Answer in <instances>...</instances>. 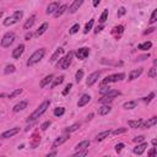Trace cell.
<instances>
[{
    "label": "cell",
    "instance_id": "1",
    "mask_svg": "<svg viewBox=\"0 0 157 157\" xmlns=\"http://www.w3.org/2000/svg\"><path fill=\"white\" fill-rule=\"evenodd\" d=\"M49 104H51V101L49 99H46V101H43L39 106H38V108H37L32 114H31L27 119H26V122H33V120H36L37 118H39L43 113H44L48 108H49Z\"/></svg>",
    "mask_w": 157,
    "mask_h": 157
},
{
    "label": "cell",
    "instance_id": "2",
    "mask_svg": "<svg viewBox=\"0 0 157 157\" xmlns=\"http://www.w3.org/2000/svg\"><path fill=\"white\" fill-rule=\"evenodd\" d=\"M44 54H46V49H44V48L37 49V51L28 58V60H27V66H32V65L37 64V63H39V61L43 59Z\"/></svg>",
    "mask_w": 157,
    "mask_h": 157
},
{
    "label": "cell",
    "instance_id": "3",
    "mask_svg": "<svg viewBox=\"0 0 157 157\" xmlns=\"http://www.w3.org/2000/svg\"><path fill=\"white\" fill-rule=\"evenodd\" d=\"M22 16H23V12H22L21 10L15 11V12H14V14H12L11 16L6 17L5 20H4V26L9 27V26H12V25L17 23V22H18V21H20L21 18H22Z\"/></svg>",
    "mask_w": 157,
    "mask_h": 157
},
{
    "label": "cell",
    "instance_id": "4",
    "mask_svg": "<svg viewBox=\"0 0 157 157\" xmlns=\"http://www.w3.org/2000/svg\"><path fill=\"white\" fill-rule=\"evenodd\" d=\"M123 79H125V74H123V73L113 74V75H109V76H107L106 79H103V80L101 81V86L108 85V84H111V82H118V81H122Z\"/></svg>",
    "mask_w": 157,
    "mask_h": 157
},
{
    "label": "cell",
    "instance_id": "5",
    "mask_svg": "<svg viewBox=\"0 0 157 157\" xmlns=\"http://www.w3.org/2000/svg\"><path fill=\"white\" fill-rule=\"evenodd\" d=\"M15 38H16V36H15L14 32H6V33L3 36L0 44H1L3 48H9V47L12 44V43L15 42Z\"/></svg>",
    "mask_w": 157,
    "mask_h": 157
},
{
    "label": "cell",
    "instance_id": "6",
    "mask_svg": "<svg viewBox=\"0 0 157 157\" xmlns=\"http://www.w3.org/2000/svg\"><path fill=\"white\" fill-rule=\"evenodd\" d=\"M73 56H74V52H69L64 58H61L60 61L58 63V66L63 70H66L69 69V66L71 65V61H73Z\"/></svg>",
    "mask_w": 157,
    "mask_h": 157
},
{
    "label": "cell",
    "instance_id": "7",
    "mask_svg": "<svg viewBox=\"0 0 157 157\" xmlns=\"http://www.w3.org/2000/svg\"><path fill=\"white\" fill-rule=\"evenodd\" d=\"M99 76H101V71H95V73H92L90 76H89V79H87V81H86V85L89 86V87H91L92 85H95L97 81H98V79H99Z\"/></svg>",
    "mask_w": 157,
    "mask_h": 157
},
{
    "label": "cell",
    "instance_id": "8",
    "mask_svg": "<svg viewBox=\"0 0 157 157\" xmlns=\"http://www.w3.org/2000/svg\"><path fill=\"white\" fill-rule=\"evenodd\" d=\"M75 54H76V56H77V59H79V60H85L87 56L90 55V49H89V48H86V47L79 48Z\"/></svg>",
    "mask_w": 157,
    "mask_h": 157
},
{
    "label": "cell",
    "instance_id": "9",
    "mask_svg": "<svg viewBox=\"0 0 157 157\" xmlns=\"http://www.w3.org/2000/svg\"><path fill=\"white\" fill-rule=\"evenodd\" d=\"M82 4H84V0H74V3L69 6V12H70V14H75V12L81 8Z\"/></svg>",
    "mask_w": 157,
    "mask_h": 157
},
{
    "label": "cell",
    "instance_id": "10",
    "mask_svg": "<svg viewBox=\"0 0 157 157\" xmlns=\"http://www.w3.org/2000/svg\"><path fill=\"white\" fill-rule=\"evenodd\" d=\"M23 52H25V46L23 44H18L14 49V51H12V58H14V59H18L23 54Z\"/></svg>",
    "mask_w": 157,
    "mask_h": 157
},
{
    "label": "cell",
    "instance_id": "11",
    "mask_svg": "<svg viewBox=\"0 0 157 157\" xmlns=\"http://www.w3.org/2000/svg\"><path fill=\"white\" fill-rule=\"evenodd\" d=\"M18 131H20V128H12L10 130H6L1 134V137L3 139H9V137H12L14 135H16Z\"/></svg>",
    "mask_w": 157,
    "mask_h": 157
},
{
    "label": "cell",
    "instance_id": "12",
    "mask_svg": "<svg viewBox=\"0 0 157 157\" xmlns=\"http://www.w3.org/2000/svg\"><path fill=\"white\" fill-rule=\"evenodd\" d=\"M146 147H147V142H142V144H139L136 147H134V150H133V152L135 153V155H142L144 152H145V150H146Z\"/></svg>",
    "mask_w": 157,
    "mask_h": 157
},
{
    "label": "cell",
    "instance_id": "13",
    "mask_svg": "<svg viewBox=\"0 0 157 157\" xmlns=\"http://www.w3.org/2000/svg\"><path fill=\"white\" fill-rule=\"evenodd\" d=\"M90 101H91V96L87 95V93H85V95H82V96L79 98L77 107H79V108H80V107H84V106H86L87 103H89Z\"/></svg>",
    "mask_w": 157,
    "mask_h": 157
},
{
    "label": "cell",
    "instance_id": "14",
    "mask_svg": "<svg viewBox=\"0 0 157 157\" xmlns=\"http://www.w3.org/2000/svg\"><path fill=\"white\" fill-rule=\"evenodd\" d=\"M59 3H56V1H54V3H51V4H49L48 6H47V14L48 15H52V14H54V12L56 11V10H58L59 9Z\"/></svg>",
    "mask_w": 157,
    "mask_h": 157
},
{
    "label": "cell",
    "instance_id": "15",
    "mask_svg": "<svg viewBox=\"0 0 157 157\" xmlns=\"http://www.w3.org/2000/svg\"><path fill=\"white\" fill-rule=\"evenodd\" d=\"M111 111H112V107L109 104H103L102 107H99L98 108L97 113L99 115H107L108 113H111Z\"/></svg>",
    "mask_w": 157,
    "mask_h": 157
},
{
    "label": "cell",
    "instance_id": "16",
    "mask_svg": "<svg viewBox=\"0 0 157 157\" xmlns=\"http://www.w3.org/2000/svg\"><path fill=\"white\" fill-rule=\"evenodd\" d=\"M142 69L140 68V69H135V70H131L130 71V74H129V81H133V80H135V79H137V77H139L140 76V75L142 74Z\"/></svg>",
    "mask_w": 157,
    "mask_h": 157
},
{
    "label": "cell",
    "instance_id": "17",
    "mask_svg": "<svg viewBox=\"0 0 157 157\" xmlns=\"http://www.w3.org/2000/svg\"><path fill=\"white\" fill-rule=\"evenodd\" d=\"M157 124V117H152V118H150L149 120L146 123H142L141 125V128H145V129H149V128H151L153 127V125Z\"/></svg>",
    "mask_w": 157,
    "mask_h": 157
},
{
    "label": "cell",
    "instance_id": "18",
    "mask_svg": "<svg viewBox=\"0 0 157 157\" xmlns=\"http://www.w3.org/2000/svg\"><path fill=\"white\" fill-rule=\"evenodd\" d=\"M68 139H69V136H68V135H63V136L58 137V139H55V140H54V142H53V147L55 149V147H58V146L63 145V144H64Z\"/></svg>",
    "mask_w": 157,
    "mask_h": 157
},
{
    "label": "cell",
    "instance_id": "19",
    "mask_svg": "<svg viewBox=\"0 0 157 157\" xmlns=\"http://www.w3.org/2000/svg\"><path fill=\"white\" fill-rule=\"evenodd\" d=\"M142 123H144L142 119H136V120H129V122H128L129 127L133 128V129H139V128H141Z\"/></svg>",
    "mask_w": 157,
    "mask_h": 157
},
{
    "label": "cell",
    "instance_id": "20",
    "mask_svg": "<svg viewBox=\"0 0 157 157\" xmlns=\"http://www.w3.org/2000/svg\"><path fill=\"white\" fill-rule=\"evenodd\" d=\"M53 79H54V75H47V76L44 77V79H43L42 81H41V84H39V86L42 87V89H44V87L47 86V85H49V84H51L52 82V81H53Z\"/></svg>",
    "mask_w": 157,
    "mask_h": 157
},
{
    "label": "cell",
    "instance_id": "21",
    "mask_svg": "<svg viewBox=\"0 0 157 157\" xmlns=\"http://www.w3.org/2000/svg\"><path fill=\"white\" fill-rule=\"evenodd\" d=\"M63 53H64V49H63V48H58V49H56V51L53 53V55L51 56V63H54V61L58 60L60 56H61Z\"/></svg>",
    "mask_w": 157,
    "mask_h": 157
},
{
    "label": "cell",
    "instance_id": "22",
    "mask_svg": "<svg viewBox=\"0 0 157 157\" xmlns=\"http://www.w3.org/2000/svg\"><path fill=\"white\" fill-rule=\"evenodd\" d=\"M90 140H84V141H81V142H79L76 146H75V150L76 151H80V150H85V149H89V146H90Z\"/></svg>",
    "mask_w": 157,
    "mask_h": 157
},
{
    "label": "cell",
    "instance_id": "23",
    "mask_svg": "<svg viewBox=\"0 0 157 157\" xmlns=\"http://www.w3.org/2000/svg\"><path fill=\"white\" fill-rule=\"evenodd\" d=\"M34 22H36V15H32V16H30L28 17V20L25 22V25H23V28L25 30H30L31 27L34 25Z\"/></svg>",
    "mask_w": 157,
    "mask_h": 157
},
{
    "label": "cell",
    "instance_id": "24",
    "mask_svg": "<svg viewBox=\"0 0 157 157\" xmlns=\"http://www.w3.org/2000/svg\"><path fill=\"white\" fill-rule=\"evenodd\" d=\"M26 107H27V102H26V101H21L20 103H17V104L14 106L12 111H14L15 113H17V112H20V111H23L25 108H26Z\"/></svg>",
    "mask_w": 157,
    "mask_h": 157
},
{
    "label": "cell",
    "instance_id": "25",
    "mask_svg": "<svg viewBox=\"0 0 157 157\" xmlns=\"http://www.w3.org/2000/svg\"><path fill=\"white\" fill-rule=\"evenodd\" d=\"M66 10H68V6H66L65 4H64V5H60V6H59V9L56 10L53 15H54V17H55V18H58V17H60L63 14H64V12H65Z\"/></svg>",
    "mask_w": 157,
    "mask_h": 157
},
{
    "label": "cell",
    "instance_id": "26",
    "mask_svg": "<svg viewBox=\"0 0 157 157\" xmlns=\"http://www.w3.org/2000/svg\"><path fill=\"white\" fill-rule=\"evenodd\" d=\"M48 27H49V25H48V22H44V23H42L41 26H39V28L37 30V32H36V36L37 37H39V36H42L43 33L46 32V31L48 30Z\"/></svg>",
    "mask_w": 157,
    "mask_h": 157
},
{
    "label": "cell",
    "instance_id": "27",
    "mask_svg": "<svg viewBox=\"0 0 157 157\" xmlns=\"http://www.w3.org/2000/svg\"><path fill=\"white\" fill-rule=\"evenodd\" d=\"M111 133H112L111 130H104V131H102V133H99V134L96 136V140H97V141H102V140H104V139H106V137H108V136L111 135Z\"/></svg>",
    "mask_w": 157,
    "mask_h": 157
},
{
    "label": "cell",
    "instance_id": "28",
    "mask_svg": "<svg viewBox=\"0 0 157 157\" xmlns=\"http://www.w3.org/2000/svg\"><path fill=\"white\" fill-rule=\"evenodd\" d=\"M151 47H152V43L150 41H147V42H144V43H141V44L137 46V49H140V51H147V49H150Z\"/></svg>",
    "mask_w": 157,
    "mask_h": 157
},
{
    "label": "cell",
    "instance_id": "29",
    "mask_svg": "<svg viewBox=\"0 0 157 157\" xmlns=\"http://www.w3.org/2000/svg\"><path fill=\"white\" fill-rule=\"evenodd\" d=\"M136 104H137V102H136V101L125 102V103L123 104V108H124V109H134V108H136Z\"/></svg>",
    "mask_w": 157,
    "mask_h": 157
},
{
    "label": "cell",
    "instance_id": "30",
    "mask_svg": "<svg viewBox=\"0 0 157 157\" xmlns=\"http://www.w3.org/2000/svg\"><path fill=\"white\" fill-rule=\"evenodd\" d=\"M93 23H95V20H93V18H91V20L87 22L86 25H85V30H84V33L85 34H87L90 32V31L92 30V27H93Z\"/></svg>",
    "mask_w": 157,
    "mask_h": 157
},
{
    "label": "cell",
    "instance_id": "31",
    "mask_svg": "<svg viewBox=\"0 0 157 157\" xmlns=\"http://www.w3.org/2000/svg\"><path fill=\"white\" fill-rule=\"evenodd\" d=\"M54 81H53V84H52V89H55V87L56 86H59L61 82H63V81H64V76H63V75H60V76H58V77H56V79H53Z\"/></svg>",
    "mask_w": 157,
    "mask_h": 157
},
{
    "label": "cell",
    "instance_id": "32",
    "mask_svg": "<svg viewBox=\"0 0 157 157\" xmlns=\"http://www.w3.org/2000/svg\"><path fill=\"white\" fill-rule=\"evenodd\" d=\"M79 128H80V123H75V124L70 125L69 128H66V129H65V131H66V133L70 134V133H74V131H76Z\"/></svg>",
    "mask_w": 157,
    "mask_h": 157
},
{
    "label": "cell",
    "instance_id": "33",
    "mask_svg": "<svg viewBox=\"0 0 157 157\" xmlns=\"http://www.w3.org/2000/svg\"><path fill=\"white\" fill-rule=\"evenodd\" d=\"M54 115L55 117H61V115H64V113H65V108L64 107H58V108H55L54 109Z\"/></svg>",
    "mask_w": 157,
    "mask_h": 157
},
{
    "label": "cell",
    "instance_id": "34",
    "mask_svg": "<svg viewBox=\"0 0 157 157\" xmlns=\"http://www.w3.org/2000/svg\"><path fill=\"white\" fill-rule=\"evenodd\" d=\"M112 101H113V98H112V97H108V96H106V95H103L102 98H99V99H98V102L101 103V104H108V103H111Z\"/></svg>",
    "mask_w": 157,
    "mask_h": 157
},
{
    "label": "cell",
    "instance_id": "35",
    "mask_svg": "<svg viewBox=\"0 0 157 157\" xmlns=\"http://www.w3.org/2000/svg\"><path fill=\"white\" fill-rule=\"evenodd\" d=\"M21 93H22V90H21V89H17V90H15V91H12L10 95L8 96V98H9V99H12V98L17 97L18 95H21Z\"/></svg>",
    "mask_w": 157,
    "mask_h": 157
},
{
    "label": "cell",
    "instance_id": "36",
    "mask_svg": "<svg viewBox=\"0 0 157 157\" xmlns=\"http://www.w3.org/2000/svg\"><path fill=\"white\" fill-rule=\"evenodd\" d=\"M15 71H16V68H15V65H12V64L6 65L5 70H4L5 74H12V73H15Z\"/></svg>",
    "mask_w": 157,
    "mask_h": 157
},
{
    "label": "cell",
    "instance_id": "37",
    "mask_svg": "<svg viewBox=\"0 0 157 157\" xmlns=\"http://www.w3.org/2000/svg\"><path fill=\"white\" fill-rule=\"evenodd\" d=\"M120 95V92H119L118 90H111L106 93V96H108V97H112V98H114L115 96H119Z\"/></svg>",
    "mask_w": 157,
    "mask_h": 157
},
{
    "label": "cell",
    "instance_id": "38",
    "mask_svg": "<svg viewBox=\"0 0 157 157\" xmlns=\"http://www.w3.org/2000/svg\"><path fill=\"white\" fill-rule=\"evenodd\" d=\"M79 30H80V25L79 23H75L74 26L69 30V33H70V34H75V33L79 32Z\"/></svg>",
    "mask_w": 157,
    "mask_h": 157
},
{
    "label": "cell",
    "instance_id": "39",
    "mask_svg": "<svg viewBox=\"0 0 157 157\" xmlns=\"http://www.w3.org/2000/svg\"><path fill=\"white\" fill-rule=\"evenodd\" d=\"M84 77V70H77L76 71V75H75V80H76V82H80L81 80Z\"/></svg>",
    "mask_w": 157,
    "mask_h": 157
},
{
    "label": "cell",
    "instance_id": "40",
    "mask_svg": "<svg viewBox=\"0 0 157 157\" xmlns=\"http://www.w3.org/2000/svg\"><path fill=\"white\" fill-rule=\"evenodd\" d=\"M87 152H89V150L87 149H85V150H80V151H76L73 156L74 157H81V156H86L87 155Z\"/></svg>",
    "mask_w": 157,
    "mask_h": 157
},
{
    "label": "cell",
    "instance_id": "41",
    "mask_svg": "<svg viewBox=\"0 0 157 157\" xmlns=\"http://www.w3.org/2000/svg\"><path fill=\"white\" fill-rule=\"evenodd\" d=\"M39 142H41V137H38V136L34 134V135H33V139H32V142H31V145H32V147L34 149Z\"/></svg>",
    "mask_w": 157,
    "mask_h": 157
},
{
    "label": "cell",
    "instance_id": "42",
    "mask_svg": "<svg viewBox=\"0 0 157 157\" xmlns=\"http://www.w3.org/2000/svg\"><path fill=\"white\" fill-rule=\"evenodd\" d=\"M108 10H104L103 12H102V15H101V17H99V22L101 23H104L106 22V20H107V17H108Z\"/></svg>",
    "mask_w": 157,
    "mask_h": 157
},
{
    "label": "cell",
    "instance_id": "43",
    "mask_svg": "<svg viewBox=\"0 0 157 157\" xmlns=\"http://www.w3.org/2000/svg\"><path fill=\"white\" fill-rule=\"evenodd\" d=\"M156 70H157V69H156L155 66H152L151 69H150V70H149V73H147L149 77H151V79H155V77H156Z\"/></svg>",
    "mask_w": 157,
    "mask_h": 157
},
{
    "label": "cell",
    "instance_id": "44",
    "mask_svg": "<svg viewBox=\"0 0 157 157\" xmlns=\"http://www.w3.org/2000/svg\"><path fill=\"white\" fill-rule=\"evenodd\" d=\"M157 21V10L155 9L153 11H152V15H151V17H150V23H155Z\"/></svg>",
    "mask_w": 157,
    "mask_h": 157
},
{
    "label": "cell",
    "instance_id": "45",
    "mask_svg": "<svg viewBox=\"0 0 157 157\" xmlns=\"http://www.w3.org/2000/svg\"><path fill=\"white\" fill-rule=\"evenodd\" d=\"M153 97H155V93H153V92H151L147 97H144V98H142V101L145 102V103H150V102L152 101V98H153Z\"/></svg>",
    "mask_w": 157,
    "mask_h": 157
},
{
    "label": "cell",
    "instance_id": "46",
    "mask_svg": "<svg viewBox=\"0 0 157 157\" xmlns=\"http://www.w3.org/2000/svg\"><path fill=\"white\" fill-rule=\"evenodd\" d=\"M125 131H127V128H120V129H115V130H113L111 134H113V135H119V134L125 133Z\"/></svg>",
    "mask_w": 157,
    "mask_h": 157
},
{
    "label": "cell",
    "instance_id": "47",
    "mask_svg": "<svg viewBox=\"0 0 157 157\" xmlns=\"http://www.w3.org/2000/svg\"><path fill=\"white\" fill-rule=\"evenodd\" d=\"M51 124H52V122H51V120H47V122H44V123H43V124L41 125V129H42L43 131H46L49 127H51Z\"/></svg>",
    "mask_w": 157,
    "mask_h": 157
},
{
    "label": "cell",
    "instance_id": "48",
    "mask_svg": "<svg viewBox=\"0 0 157 157\" xmlns=\"http://www.w3.org/2000/svg\"><path fill=\"white\" fill-rule=\"evenodd\" d=\"M111 90H112V89H111L109 86H106V85H103V86H102V89L99 90V93H101V95H106V93L108 92V91H111Z\"/></svg>",
    "mask_w": 157,
    "mask_h": 157
},
{
    "label": "cell",
    "instance_id": "49",
    "mask_svg": "<svg viewBox=\"0 0 157 157\" xmlns=\"http://www.w3.org/2000/svg\"><path fill=\"white\" fill-rule=\"evenodd\" d=\"M71 87H73V84H70L69 82L68 85H66V87H65V90L63 91V96H66L69 92H70V90H71Z\"/></svg>",
    "mask_w": 157,
    "mask_h": 157
},
{
    "label": "cell",
    "instance_id": "50",
    "mask_svg": "<svg viewBox=\"0 0 157 157\" xmlns=\"http://www.w3.org/2000/svg\"><path fill=\"white\" fill-rule=\"evenodd\" d=\"M124 149V144L123 142H120V144H117V145H115V152H120L122 151V150Z\"/></svg>",
    "mask_w": 157,
    "mask_h": 157
},
{
    "label": "cell",
    "instance_id": "51",
    "mask_svg": "<svg viewBox=\"0 0 157 157\" xmlns=\"http://www.w3.org/2000/svg\"><path fill=\"white\" fill-rule=\"evenodd\" d=\"M125 12H127V10H125V8H120V9L118 10V12H117V16H118V17H122V16L125 14Z\"/></svg>",
    "mask_w": 157,
    "mask_h": 157
},
{
    "label": "cell",
    "instance_id": "52",
    "mask_svg": "<svg viewBox=\"0 0 157 157\" xmlns=\"http://www.w3.org/2000/svg\"><path fill=\"white\" fill-rule=\"evenodd\" d=\"M144 140H145V136H144V135H139V136L134 137V142H141Z\"/></svg>",
    "mask_w": 157,
    "mask_h": 157
},
{
    "label": "cell",
    "instance_id": "53",
    "mask_svg": "<svg viewBox=\"0 0 157 157\" xmlns=\"http://www.w3.org/2000/svg\"><path fill=\"white\" fill-rule=\"evenodd\" d=\"M123 30H124V27L123 26H118V27H114V31H113V32H119V33H122L123 32Z\"/></svg>",
    "mask_w": 157,
    "mask_h": 157
},
{
    "label": "cell",
    "instance_id": "54",
    "mask_svg": "<svg viewBox=\"0 0 157 157\" xmlns=\"http://www.w3.org/2000/svg\"><path fill=\"white\" fill-rule=\"evenodd\" d=\"M156 152H157V151H156V146H155V147H152V149L147 152V155H149V156H155V155H156Z\"/></svg>",
    "mask_w": 157,
    "mask_h": 157
},
{
    "label": "cell",
    "instance_id": "55",
    "mask_svg": "<svg viewBox=\"0 0 157 157\" xmlns=\"http://www.w3.org/2000/svg\"><path fill=\"white\" fill-rule=\"evenodd\" d=\"M102 30H103V25H101V26H97L96 30H95V33H99Z\"/></svg>",
    "mask_w": 157,
    "mask_h": 157
},
{
    "label": "cell",
    "instance_id": "56",
    "mask_svg": "<svg viewBox=\"0 0 157 157\" xmlns=\"http://www.w3.org/2000/svg\"><path fill=\"white\" fill-rule=\"evenodd\" d=\"M32 36H33V34H32V33H31V32H30V33H27L26 36H25V39H26V41H30L31 38H32Z\"/></svg>",
    "mask_w": 157,
    "mask_h": 157
},
{
    "label": "cell",
    "instance_id": "57",
    "mask_svg": "<svg viewBox=\"0 0 157 157\" xmlns=\"http://www.w3.org/2000/svg\"><path fill=\"white\" fill-rule=\"evenodd\" d=\"M153 31H155V27H151V28H149L147 31H145V32H144V34H149V33L153 32Z\"/></svg>",
    "mask_w": 157,
    "mask_h": 157
},
{
    "label": "cell",
    "instance_id": "58",
    "mask_svg": "<svg viewBox=\"0 0 157 157\" xmlns=\"http://www.w3.org/2000/svg\"><path fill=\"white\" fill-rule=\"evenodd\" d=\"M99 3H101V0H93V6H95V8H97Z\"/></svg>",
    "mask_w": 157,
    "mask_h": 157
},
{
    "label": "cell",
    "instance_id": "59",
    "mask_svg": "<svg viewBox=\"0 0 157 157\" xmlns=\"http://www.w3.org/2000/svg\"><path fill=\"white\" fill-rule=\"evenodd\" d=\"M149 56H150V54L147 53L146 55H142V56H140V60H145V59H147V58H149Z\"/></svg>",
    "mask_w": 157,
    "mask_h": 157
},
{
    "label": "cell",
    "instance_id": "60",
    "mask_svg": "<svg viewBox=\"0 0 157 157\" xmlns=\"http://www.w3.org/2000/svg\"><path fill=\"white\" fill-rule=\"evenodd\" d=\"M56 155H58V153H56V151H53V152H49L47 156L49 157V156H56Z\"/></svg>",
    "mask_w": 157,
    "mask_h": 157
},
{
    "label": "cell",
    "instance_id": "61",
    "mask_svg": "<svg viewBox=\"0 0 157 157\" xmlns=\"http://www.w3.org/2000/svg\"><path fill=\"white\" fill-rule=\"evenodd\" d=\"M152 145H153V146H156V145H157V140H156V139H153V140H152Z\"/></svg>",
    "mask_w": 157,
    "mask_h": 157
},
{
    "label": "cell",
    "instance_id": "62",
    "mask_svg": "<svg viewBox=\"0 0 157 157\" xmlns=\"http://www.w3.org/2000/svg\"><path fill=\"white\" fill-rule=\"evenodd\" d=\"M92 117H93V114H90V115H87V120H91V119H92Z\"/></svg>",
    "mask_w": 157,
    "mask_h": 157
},
{
    "label": "cell",
    "instance_id": "63",
    "mask_svg": "<svg viewBox=\"0 0 157 157\" xmlns=\"http://www.w3.org/2000/svg\"><path fill=\"white\" fill-rule=\"evenodd\" d=\"M3 16V11H0V17H1Z\"/></svg>",
    "mask_w": 157,
    "mask_h": 157
}]
</instances>
